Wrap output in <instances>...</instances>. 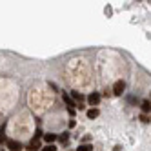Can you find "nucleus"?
<instances>
[{"label":"nucleus","mask_w":151,"mask_h":151,"mask_svg":"<svg viewBox=\"0 0 151 151\" xmlns=\"http://www.w3.org/2000/svg\"><path fill=\"white\" fill-rule=\"evenodd\" d=\"M124 91H126V82L124 80H116L115 86H113V95L115 96H120Z\"/></svg>","instance_id":"f257e3e1"},{"label":"nucleus","mask_w":151,"mask_h":151,"mask_svg":"<svg viewBox=\"0 0 151 151\" xmlns=\"http://www.w3.org/2000/svg\"><path fill=\"white\" fill-rule=\"evenodd\" d=\"M62 99H64V102H66V104H68V111H69L71 115H75V109H77V104H75V100L71 99V96H69V95H66V93H64V95H62Z\"/></svg>","instance_id":"f03ea898"},{"label":"nucleus","mask_w":151,"mask_h":151,"mask_svg":"<svg viewBox=\"0 0 151 151\" xmlns=\"http://www.w3.org/2000/svg\"><path fill=\"white\" fill-rule=\"evenodd\" d=\"M7 149H9V151H24L22 144H20L18 140H13V138L7 140Z\"/></svg>","instance_id":"7ed1b4c3"},{"label":"nucleus","mask_w":151,"mask_h":151,"mask_svg":"<svg viewBox=\"0 0 151 151\" xmlns=\"http://www.w3.org/2000/svg\"><path fill=\"white\" fill-rule=\"evenodd\" d=\"M88 104H89V106H99V104H100V93L93 91V93L88 96Z\"/></svg>","instance_id":"20e7f679"},{"label":"nucleus","mask_w":151,"mask_h":151,"mask_svg":"<svg viewBox=\"0 0 151 151\" xmlns=\"http://www.w3.org/2000/svg\"><path fill=\"white\" fill-rule=\"evenodd\" d=\"M71 99L75 100V104H84V99H86V96H84L80 91H71Z\"/></svg>","instance_id":"39448f33"},{"label":"nucleus","mask_w":151,"mask_h":151,"mask_svg":"<svg viewBox=\"0 0 151 151\" xmlns=\"http://www.w3.org/2000/svg\"><path fill=\"white\" fill-rule=\"evenodd\" d=\"M42 147H40V140L38 138H33L29 142V146H27V151H40Z\"/></svg>","instance_id":"423d86ee"},{"label":"nucleus","mask_w":151,"mask_h":151,"mask_svg":"<svg viewBox=\"0 0 151 151\" xmlns=\"http://www.w3.org/2000/svg\"><path fill=\"white\" fill-rule=\"evenodd\" d=\"M140 109H142L144 115L151 113V100H142V102H140Z\"/></svg>","instance_id":"0eeeda50"},{"label":"nucleus","mask_w":151,"mask_h":151,"mask_svg":"<svg viewBox=\"0 0 151 151\" xmlns=\"http://www.w3.org/2000/svg\"><path fill=\"white\" fill-rule=\"evenodd\" d=\"M57 140H58L60 144H68V140H69V131H64V133H60Z\"/></svg>","instance_id":"6e6552de"},{"label":"nucleus","mask_w":151,"mask_h":151,"mask_svg":"<svg viewBox=\"0 0 151 151\" xmlns=\"http://www.w3.org/2000/svg\"><path fill=\"white\" fill-rule=\"evenodd\" d=\"M57 138H58V135H55V133H46V135H44V140H46L47 144H53Z\"/></svg>","instance_id":"1a4fd4ad"},{"label":"nucleus","mask_w":151,"mask_h":151,"mask_svg":"<svg viewBox=\"0 0 151 151\" xmlns=\"http://www.w3.org/2000/svg\"><path fill=\"white\" fill-rule=\"evenodd\" d=\"M86 115H88V118H96V116L100 115V111L96 109V107H91V109H88V113H86Z\"/></svg>","instance_id":"9d476101"},{"label":"nucleus","mask_w":151,"mask_h":151,"mask_svg":"<svg viewBox=\"0 0 151 151\" xmlns=\"http://www.w3.org/2000/svg\"><path fill=\"white\" fill-rule=\"evenodd\" d=\"M77 151H93V146L91 144H80L77 147Z\"/></svg>","instance_id":"9b49d317"},{"label":"nucleus","mask_w":151,"mask_h":151,"mask_svg":"<svg viewBox=\"0 0 151 151\" xmlns=\"http://www.w3.org/2000/svg\"><path fill=\"white\" fill-rule=\"evenodd\" d=\"M40 151H57V147H55V144H47V146H44Z\"/></svg>","instance_id":"f8f14e48"},{"label":"nucleus","mask_w":151,"mask_h":151,"mask_svg":"<svg viewBox=\"0 0 151 151\" xmlns=\"http://www.w3.org/2000/svg\"><path fill=\"white\" fill-rule=\"evenodd\" d=\"M6 126H2V127H0V144H2L4 142V140H6Z\"/></svg>","instance_id":"ddd939ff"},{"label":"nucleus","mask_w":151,"mask_h":151,"mask_svg":"<svg viewBox=\"0 0 151 151\" xmlns=\"http://www.w3.org/2000/svg\"><path fill=\"white\" fill-rule=\"evenodd\" d=\"M140 120H142L144 124H147V122H151V118H149L147 115H144V113H142V115H140Z\"/></svg>","instance_id":"4468645a"},{"label":"nucleus","mask_w":151,"mask_h":151,"mask_svg":"<svg viewBox=\"0 0 151 151\" xmlns=\"http://www.w3.org/2000/svg\"><path fill=\"white\" fill-rule=\"evenodd\" d=\"M77 109H80V111H84V109H86V106H84V104H77Z\"/></svg>","instance_id":"2eb2a0df"}]
</instances>
